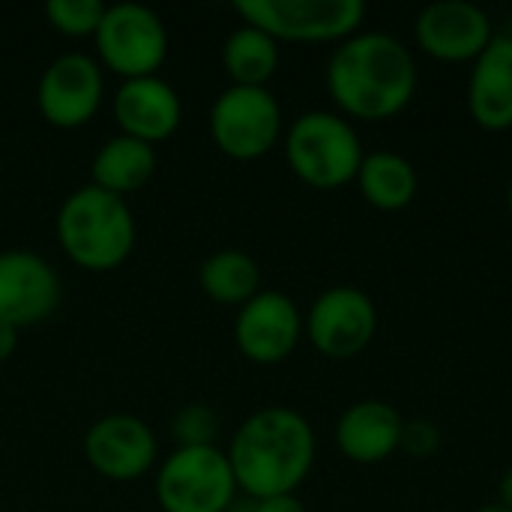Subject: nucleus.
I'll return each instance as SVG.
<instances>
[{
  "mask_svg": "<svg viewBox=\"0 0 512 512\" xmlns=\"http://www.w3.org/2000/svg\"><path fill=\"white\" fill-rule=\"evenodd\" d=\"M324 84L342 117L381 123L414 102L420 72L414 51L402 39L360 30L336 45L327 60Z\"/></svg>",
  "mask_w": 512,
  "mask_h": 512,
  "instance_id": "nucleus-1",
  "label": "nucleus"
},
{
  "mask_svg": "<svg viewBox=\"0 0 512 512\" xmlns=\"http://www.w3.org/2000/svg\"><path fill=\"white\" fill-rule=\"evenodd\" d=\"M315 453L318 441L312 423L282 405L249 414L225 450L237 489L252 501L297 495L315 468Z\"/></svg>",
  "mask_w": 512,
  "mask_h": 512,
  "instance_id": "nucleus-2",
  "label": "nucleus"
},
{
  "mask_svg": "<svg viewBox=\"0 0 512 512\" xmlns=\"http://www.w3.org/2000/svg\"><path fill=\"white\" fill-rule=\"evenodd\" d=\"M63 255L87 273H111L135 249V216L126 198L93 183L66 195L54 219Z\"/></svg>",
  "mask_w": 512,
  "mask_h": 512,
  "instance_id": "nucleus-3",
  "label": "nucleus"
},
{
  "mask_svg": "<svg viewBox=\"0 0 512 512\" xmlns=\"http://www.w3.org/2000/svg\"><path fill=\"white\" fill-rule=\"evenodd\" d=\"M363 144L339 111H306L285 132V159L294 177L312 189L333 192L357 180Z\"/></svg>",
  "mask_w": 512,
  "mask_h": 512,
  "instance_id": "nucleus-4",
  "label": "nucleus"
},
{
  "mask_svg": "<svg viewBox=\"0 0 512 512\" xmlns=\"http://www.w3.org/2000/svg\"><path fill=\"white\" fill-rule=\"evenodd\" d=\"M156 504L162 512H225L237 498V480L225 450L177 447L156 471Z\"/></svg>",
  "mask_w": 512,
  "mask_h": 512,
  "instance_id": "nucleus-5",
  "label": "nucleus"
},
{
  "mask_svg": "<svg viewBox=\"0 0 512 512\" xmlns=\"http://www.w3.org/2000/svg\"><path fill=\"white\" fill-rule=\"evenodd\" d=\"M234 12L276 42H345L360 33L363 0H237Z\"/></svg>",
  "mask_w": 512,
  "mask_h": 512,
  "instance_id": "nucleus-6",
  "label": "nucleus"
},
{
  "mask_svg": "<svg viewBox=\"0 0 512 512\" xmlns=\"http://www.w3.org/2000/svg\"><path fill=\"white\" fill-rule=\"evenodd\" d=\"M93 39L99 66L114 72L120 81L150 78L168 60V27L150 6L141 3L105 6Z\"/></svg>",
  "mask_w": 512,
  "mask_h": 512,
  "instance_id": "nucleus-7",
  "label": "nucleus"
},
{
  "mask_svg": "<svg viewBox=\"0 0 512 512\" xmlns=\"http://www.w3.org/2000/svg\"><path fill=\"white\" fill-rule=\"evenodd\" d=\"M210 138L219 153L237 162L267 156L282 138V105L270 87H225L210 108Z\"/></svg>",
  "mask_w": 512,
  "mask_h": 512,
  "instance_id": "nucleus-8",
  "label": "nucleus"
},
{
  "mask_svg": "<svg viewBox=\"0 0 512 512\" xmlns=\"http://www.w3.org/2000/svg\"><path fill=\"white\" fill-rule=\"evenodd\" d=\"M378 333L375 300L354 285H336L315 297L303 318V336L327 360H351L363 354Z\"/></svg>",
  "mask_w": 512,
  "mask_h": 512,
  "instance_id": "nucleus-9",
  "label": "nucleus"
},
{
  "mask_svg": "<svg viewBox=\"0 0 512 512\" xmlns=\"http://www.w3.org/2000/svg\"><path fill=\"white\" fill-rule=\"evenodd\" d=\"M105 99V78L96 57L69 51L45 66L36 84V108L54 129L87 126Z\"/></svg>",
  "mask_w": 512,
  "mask_h": 512,
  "instance_id": "nucleus-10",
  "label": "nucleus"
},
{
  "mask_svg": "<svg viewBox=\"0 0 512 512\" xmlns=\"http://www.w3.org/2000/svg\"><path fill=\"white\" fill-rule=\"evenodd\" d=\"M303 339V315L282 291H258L234 318V342L255 366L285 363Z\"/></svg>",
  "mask_w": 512,
  "mask_h": 512,
  "instance_id": "nucleus-11",
  "label": "nucleus"
},
{
  "mask_svg": "<svg viewBox=\"0 0 512 512\" xmlns=\"http://www.w3.org/2000/svg\"><path fill=\"white\" fill-rule=\"evenodd\" d=\"M417 48L441 63H474L495 39L492 18L468 0H438L420 9L414 21Z\"/></svg>",
  "mask_w": 512,
  "mask_h": 512,
  "instance_id": "nucleus-12",
  "label": "nucleus"
},
{
  "mask_svg": "<svg viewBox=\"0 0 512 512\" xmlns=\"http://www.w3.org/2000/svg\"><path fill=\"white\" fill-rule=\"evenodd\" d=\"M159 456L153 429L132 414H111L96 420L84 435L87 465L111 483L141 480Z\"/></svg>",
  "mask_w": 512,
  "mask_h": 512,
  "instance_id": "nucleus-13",
  "label": "nucleus"
},
{
  "mask_svg": "<svg viewBox=\"0 0 512 512\" xmlns=\"http://www.w3.org/2000/svg\"><path fill=\"white\" fill-rule=\"evenodd\" d=\"M60 303V279L54 267L27 249L0 252V321L33 327L54 315Z\"/></svg>",
  "mask_w": 512,
  "mask_h": 512,
  "instance_id": "nucleus-14",
  "label": "nucleus"
},
{
  "mask_svg": "<svg viewBox=\"0 0 512 512\" xmlns=\"http://www.w3.org/2000/svg\"><path fill=\"white\" fill-rule=\"evenodd\" d=\"M111 111L120 135H129L150 147L168 141L183 120V102L177 90L159 75L120 81L111 99Z\"/></svg>",
  "mask_w": 512,
  "mask_h": 512,
  "instance_id": "nucleus-15",
  "label": "nucleus"
},
{
  "mask_svg": "<svg viewBox=\"0 0 512 512\" xmlns=\"http://www.w3.org/2000/svg\"><path fill=\"white\" fill-rule=\"evenodd\" d=\"M405 420L381 399L354 402L336 423V447L354 465H381L399 453Z\"/></svg>",
  "mask_w": 512,
  "mask_h": 512,
  "instance_id": "nucleus-16",
  "label": "nucleus"
},
{
  "mask_svg": "<svg viewBox=\"0 0 512 512\" xmlns=\"http://www.w3.org/2000/svg\"><path fill=\"white\" fill-rule=\"evenodd\" d=\"M468 111L486 132L512 129V36L495 33L486 51L471 63Z\"/></svg>",
  "mask_w": 512,
  "mask_h": 512,
  "instance_id": "nucleus-17",
  "label": "nucleus"
},
{
  "mask_svg": "<svg viewBox=\"0 0 512 512\" xmlns=\"http://www.w3.org/2000/svg\"><path fill=\"white\" fill-rule=\"evenodd\" d=\"M156 165H159L156 147L135 141L129 135H114L96 150L90 162V183L111 195L126 198L150 183Z\"/></svg>",
  "mask_w": 512,
  "mask_h": 512,
  "instance_id": "nucleus-18",
  "label": "nucleus"
},
{
  "mask_svg": "<svg viewBox=\"0 0 512 512\" xmlns=\"http://www.w3.org/2000/svg\"><path fill=\"white\" fill-rule=\"evenodd\" d=\"M354 183H357L363 201L384 213L405 210L420 192L417 168L402 153H393V150L366 153Z\"/></svg>",
  "mask_w": 512,
  "mask_h": 512,
  "instance_id": "nucleus-19",
  "label": "nucleus"
},
{
  "mask_svg": "<svg viewBox=\"0 0 512 512\" xmlns=\"http://www.w3.org/2000/svg\"><path fill=\"white\" fill-rule=\"evenodd\" d=\"M198 285L213 303L240 309L261 291V267L240 249H222L201 261Z\"/></svg>",
  "mask_w": 512,
  "mask_h": 512,
  "instance_id": "nucleus-20",
  "label": "nucleus"
},
{
  "mask_svg": "<svg viewBox=\"0 0 512 512\" xmlns=\"http://www.w3.org/2000/svg\"><path fill=\"white\" fill-rule=\"evenodd\" d=\"M222 66L237 87H267L279 69V42L252 24H240L222 45Z\"/></svg>",
  "mask_w": 512,
  "mask_h": 512,
  "instance_id": "nucleus-21",
  "label": "nucleus"
},
{
  "mask_svg": "<svg viewBox=\"0 0 512 512\" xmlns=\"http://www.w3.org/2000/svg\"><path fill=\"white\" fill-rule=\"evenodd\" d=\"M102 15H105V3L99 0H48L45 3L48 24L69 39L96 36Z\"/></svg>",
  "mask_w": 512,
  "mask_h": 512,
  "instance_id": "nucleus-22",
  "label": "nucleus"
},
{
  "mask_svg": "<svg viewBox=\"0 0 512 512\" xmlns=\"http://www.w3.org/2000/svg\"><path fill=\"white\" fill-rule=\"evenodd\" d=\"M219 432V417L207 405H186L177 411L171 423V435L177 447H210L216 444Z\"/></svg>",
  "mask_w": 512,
  "mask_h": 512,
  "instance_id": "nucleus-23",
  "label": "nucleus"
},
{
  "mask_svg": "<svg viewBox=\"0 0 512 512\" xmlns=\"http://www.w3.org/2000/svg\"><path fill=\"white\" fill-rule=\"evenodd\" d=\"M441 447V429L432 420H405L399 450L411 459H429Z\"/></svg>",
  "mask_w": 512,
  "mask_h": 512,
  "instance_id": "nucleus-24",
  "label": "nucleus"
},
{
  "mask_svg": "<svg viewBox=\"0 0 512 512\" xmlns=\"http://www.w3.org/2000/svg\"><path fill=\"white\" fill-rule=\"evenodd\" d=\"M255 512H309L306 504L297 495H279V498H264L255 504Z\"/></svg>",
  "mask_w": 512,
  "mask_h": 512,
  "instance_id": "nucleus-25",
  "label": "nucleus"
},
{
  "mask_svg": "<svg viewBox=\"0 0 512 512\" xmlns=\"http://www.w3.org/2000/svg\"><path fill=\"white\" fill-rule=\"evenodd\" d=\"M18 351V327L0 321V363H6Z\"/></svg>",
  "mask_w": 512,
  "mask_h": 512,
  "instance_id": "nucleus-26",
  "label": "nucleus"
},
{
  "mask_svg": "<svg viewBox=\"0 0 512 512\" xmlns=\"http://www.w3.org/2000/svg\"><path fill=\"white\" fill-rule=\"evenodd\" d=\"M498 504H504V507L512 510V468L501 477V483H498Z\"/></svg>",
  "mask_w": 512,
  "mask_h": 512,
  "instance_id": "nucleus-27",
  "label": "nucleus"
},
{
  "mask_svg": "<svg viewBox=\"0 0 512 512\" xmlns=\"http://www.w3.org/2000/svg\"><path fill=\"white\" fill-rule=\"evenodd\" d=\"M255 504H258V501H252V498L243 495V498H234V504L225 512H255Z\"/></svg>",
  "mask_w": 512,
  "mask_h": 512,
  "instance_id": "nucleus-28",
  "label": "nucleus"
},
{
  "mask_svg": "<svg viewBox=\"0 0 512 512\" xmlns=\"http://www.w3.org/2000/svg\"><path fill=\"white\" fill-rule=\"evenodd\" d=\"M477 512H512L510 507H504V504H483Z\"/></svg>",
  "mask_w": 512,
  "mask_h": 512,
  "instance_id": "nucleus-29",
  "label": "nucleus"
},
{
  "mask_svg": "<svg viewBox=\"0 0 512 512\" xmlns=\"http://www.w3.org/2000/svg\"><path fill=\"white\" fill-rule=\"evenodd\" d=\"M507 210H510V216H512V180H510V186H507Z\"/></svg>",
  "mask_w": 512,
  "mask_h": 512,
  "instance_id": "nucleus-30",
  "label": "nucleus"
}]
</instances>
